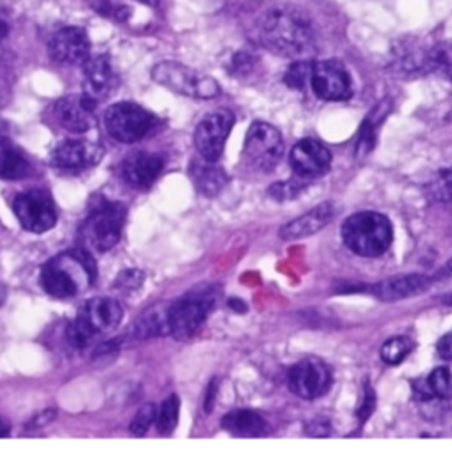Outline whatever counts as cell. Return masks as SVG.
I'll list each match as a JSON object with an SVG mask.
<instances>
[{
    "label": "cell",
    "instance_id": "obj_40",
    "mask_svg": "<svg viewBox=\"0 0 452 466\" xmlns=\"http://www.w3.org/2000/svg\"><path fill=\"white\" fill-rule=\"evenodd\" d=\"M375 400H376V396H375L373 389H371L369 385H365L364 400H362V406L358 408V419H360L362 422L371 415V411H373V408H375Z\"/></svg>",
    "mask_w": 452,
    "mask_h": 466
},
{
    "label": "cell",
    "instance_id": "obj_32",
    "mask_svg": "<svg viewBox=\"0 0 452 466\" xmlns=\"http://www.w3.org/2000/svg\"><path fill=\"white\" fill-rule=\"evenodd\" d=\"M178 420H180V398L172 394L163 400L157 413V428L160 434H170L176 430Z\"/></svg>",
    "mask_w": 452,
    "mask_h": 466
},
{
    "label": "cell",
    "instance_id": "obj_13",
    "mask_svg": "<svg viewBox=\"0 0 452 466\" xmlns=\"http://www.w3.org/2000/svg\"><path fill=\"white\" fill-rule=\"evenodd\" d=\"M98 101L91 96L73 95L54 105V117L59 127L73 134H86L97 127Z\"/></svg>",
    "mask_w": 452,
    "mask_h": 466
},
{
    "label": "cell",
    "instance_id": "obj_20",
    "mask_svg": "<svg viewBox=\"0 0 452 466\" xmlns=\"http://www.w3.org/2000/svg\"><path fill=\"white\" fill-rule=\"evenodd\" d=\"M114 89V69L108 56H91L84 63V93L99 103Z\"/></svg>",
    "mask_w": 452,
    "mask_h": 466
},
{
    "label": "cell",
    "instance_id": "obj_5",
    "mask_svg": "<svg viewBox=\"0 0 452 466\" xmlns=\"http://www.w3.org/2000/svg\"><path fill=\"white\" fill-rule=\"evenodd\" d=\"M217 300V291L213 288H197L180 300L170 303L169 321L170 333L178 340H189L194 337L202 323L208 319Z\"/></svg>",
    "mask_w": 452,
    "mask_h": 466
},
{
    "label": "cell",
    "instance_id": "obj_46",
    "mask_svg": "<svg viewBox=\"0 0 452 466\" xmlns=\"http://www.w3.org/2000/svg\"><path fill=\"white\" fill-rule=\"evenodd\" d=\"M446 275H452V259L446 267L442 268L440 273H438V277H446Z\"/></svg>",
    "mask_w": 452,
    "mask_h": 466
},
{
    "label": "cell",
    "instance_id": "obj_47",
    "mask_svg": "<svg viewBox=\"0 0 452 466\" xmlns=\"http://www.w3.org/2000/svg\"><path fill=\"white\" fill-rule=\"evenodd\" d=\"M142 4H148V5H159V0H140Z\"/></svg>",
    "mask_w": 452,
    "mask_h": 466
},
{
    "label": "cell",
    "instance_id": "obj_39",
    "mask_svg": "<svg viewBox=\"0 0 452 466\" xmlns=\"http://www.w3.org/2000/svg\"><path fill=\"white\" fill-rule=\"evenodd\" d=\"M254 67V57L251 54L240 52L232 57V73H249Z\"/></svg>",
    "mask_w": 452,
    "mask_h": 466
},
{
    "label": "cell",
    "instance_id": "obj_11",
    "mask_svg": "<svg viewBox=\"0 0 452 466\" xmlns=\"http://www.w3.org/2000/svg\"><path fill=\"white\" fill-rule=\"evenodd\" d=\"M332 385V370L322 359L305 357L290 370V389L302 400H313L324 396Z\"/></svg>",
    "mask_w": 452,
    "mask_h": 466
},
{
    "label": "cell",
    "instance_id": "obj_15",
    "mask_svg": "<svg viewBox=\"0 0 452 466\" xmlns=\"http://www.w3.org/2000/svg\"><path fill=\"white\" fill-rule=\"evenodd\" d=\"M332 155L320 140L302 138L298 140L290 155V166L300 177H320L328 172Z\"/></svg>",
    "mask_w": 452,
    "mask_h": 466
},
{
    "label": "cell",
    "instance_id": "obj_31",
    "mask_svg": "<svg viewBox=\"0 0 452 466\" xmlns=\"http://www.w3.org/2000/svg\"><path fill=\"white\" fill-rule=\"evenodd\" d=\"M431 396L440 400L452 398V367H438L426 380Z\"/></svg>",
    "mask_w": 452,
    "mask_h": 466
},
{
    "label": "cell",
    "instance_id": "obj_37",
    "mask_svg": "<svg viewBox=\"0 0 452 466\" xmlns=\"http://www.w3.org/2000/svg\"><path fill=\"white\" fill-rule=\"evenodd\" d=\"M144 284V273L137 268L123 269L116 279V288L123 291H133L139 289Z\"/></svg>",
    "mask_w": 452,
    "mask_h": 466
},
{
    "label": "cell",
    "instance_id": "obj_36",
    "mask_svg": "<svg viewBox=\"0 0 452 466\" xmlns=\"http://www.w3.org/2000/svg\"><path fill=\"white\" fill-rule=\"evenodd\" d=\"M95 339V335L89 332L78 319H75L69 327H67V340L73 348L77 350H84L86 346H89V342Z\"/></svg>",
    "mask_w": 452,
    "mask_h": 466
},
{
    "label": "cell",
    "instance_id": "obj_12",
    "mask_svg": "<svg viewBox=\"0 0 452 466\" xmlns=\"http://www.w3.org/2000/svg\"><path fill=\"white\" fill-rule=\"evenodd\" d=\"M311 86L314 95L324 101L348 100L354 93L350 73L339 61H320L313 65Z\"/></svg>",
    "mask_w": 452,
    "mask_h": 466
},
{
    "label": "cell",
    "instance_id": "obj_30",
    "mask_svg": "<svg viewBox=\"0 0 452 466\" xmlns=\"http://www.w3.org/2000/svg\"><path fill=\"white\" fill-rule=\"evenodd\" d=\"M429 71L438 73L452 82V39L429 50Z\"/></svg>",
    "mask_w": 452,
    "mask_h": 466
},
{
    "label": "cell",
    "instance_id": "obj_22",
    "mask_svg": "<svg viewBox=\"0 0 452 466\" xmlns=\"http://www.w3.org/2000/svg\"><path fill=\"white\" fill-rule=\"evenodd\" d=\"M388 69L397 76H412L429 71V50H422L416 41H399L392 50Z\"/></svg>",
    "mask_w": 452,
    "mask_h": 466
},
{
    "label": "cell",
    "instance_id": "obj_16",
    "mask_svg": "<svg viewBox=\"0 0 452 466\" xmlns=\"http://www.w3.org/2000/svg\"><path fill=\"white\" fill-rule=\"evenodd\" d=\"M103 146L93 140H65L52 153V166L63 170H86L101 162Z\"/></svg>",
    "mask_w": 452,
    "mask_h": 466
},
{
    "label": "cell",
    "instance_id": "obj_23",
    "mask_svg": "<svg viewBox=\"0 0 452 466\" xmlns=\"http://www.w3.org/2000/svg\"><path fill=\"white\" fill-rule=\"evenodd\" d=\"M169 310L170 303H157L144 310L137 321L133 323V337L139 340L162 337L170 333V321H169Z\"/></svg>",
    "mask_w": 452,
    "mask_h": 466
},
{
    "label": "cell",
    "instance_id": "obj_41",
    "mask_svg": "<svg viewBox=\"0 0 452 466\" xmlns=\"http://www.w3.org/2000/svg\"><path fill=\"white\" fill-rule=\"evenodd\" d=\"M437 351H438V355H440L444 360L452 362V332L446 333V335L438 340Z\"/></svg>",
    "mask_w": 452,
    "mask_h": 466
},
{
    "label": "cell",
    "instance_id": "obj_33",
    "mask_svg": "<svg viewBox=\"0 0 452 466\" xmlns=\"http://www.w3.org/2000/svg\"><path fill=\"white\" fill-rule=\"evenodd\" d=\"M157 413H159V410H157L155 404H151V402L144 404V406L137 411V415L133 417V420H131V426H129L131 434H135V436H144V434L148 433V430L157 422Z\"/></svg>",
    "mask_w": 452,
    "mask_h": 466
},
{
    "label": "cell",
    "instance_id": "obj_2",
    "mask_svg": "<svg viewBox=\"0 0 452 466\" xmlns=\"http://www.w3.org/2000/svg\"><path fill=\"white\" fill-rule=\"evenodd\" d=\"M97 279V263L89 252L78 248L61 254L41 269V288L54 299H73Z\"/></svg>",
    "mask_w": 452,
    "mask_h": 466
},
{
    "label": "cell",
    "instance_id": "obj_35",
    "mask_svg": "<svg viewBox=\"0 0 452 466\" xmlns=\"http://www.w3.org/2000/svg\"><path fill=\"white\" fill-rule=\"evenodd\" d=\"M303 190V185L300 181H281L270 187V196L275 200H290L298 198Z\"/></svg>",
    "mask_w": 452,
    "mask_h": 466
},
{
    "label": "cell",
    "instance_id": "obj_42",
    "mask_svg": "<svg viewBox=\"0 0 452 466\" xmlns=\"http://www.w3.org/2000/svg\"><path fill=\"white\" fill-rule=\"evenodd\" d=\"M324 428H330L328 422L324 419H316V420H313L307 426V433L311 434V436H326V434H330L328 431H324Z\"/></svg>",
    "mask_w": 452,
    "mask_h": 466
},
{
    "label": "cell",
    "instance_id": "obj_10",
    "mask_svg": "<svg viewBox=\"0 0 452 466\" xmlns=\"http://www.w3.org/2000/svg\"><path fill=\"white\" fill-rule=\"evenodd\" d=\"M15 215L22 228L29 233H46L57 224V209L54 199L43 190H31L15 199Z\"/></svg>",
    "mask_w": 452,
    "mask_h": 466
},
{
    "label": "cell",
    "instance_id": "obj_3",
    "mask_svg": "<svg viewBox=\"0 0 452 466\" xmlns=\"http://www.w3.org/2000/svg\"><path fill=\"white\" fill-rule=\"evenodd\" d=\"M344 245L362 258H378L392 243V224L376 211H360L343 224Z\"/></svg>",
    "mask_w": 452,
    "mask_h": 466
},
{
    "label": "cell",
    "instance_id": "obj_26",
    "mask_svg": "<svg viewBox=\"0 0 452 466\" xmlns=\"http://www.w3.org/2000/svg\"><path fill=\"white\" fill-rule=\"evenodd\" d=\"M190 177L194 179L197 190L208 198L217 196L227 183L226 172L202 158L190 164Z\"/></svg>",
    "mask_w": 452,
    "mask_h": 466
},
{
    "label": "cell",
    "instance_id": "obj_24",
    "mask_svg": "<svg viewBox=\"0 0 452 466\" xmlns=\"http://www.w3.org/2000/svg\"><path fill=\"white\" fill-rule=\"evenodd\" d=\"M227 433L243 438H258L268 433V424L262 415L254 410H232L222 419Z\"/></svg>",
    "mask_w": 452,
    "mask_h": 466
},
{
    "label": "cell",
    "instance_id": "obj_28",
    "mask_svg": "<svg viewBox=\"0 0 452 466\" xmlns=\"http://www.w3.org/2000/svg\"><path fill=\"white\" fill-rule=\"evenodd\" d=\"M427 199L435 202H451L452 200V168H440L433 179L426 185Z\"/></svg>",
    "mask_w": 452,
    "mask_h": 466
},
{
    "label": "cell",
    "instance_id": "obj_4",
    "mask_svg": "<svg viewBox=\"0 0 452 466\" xmlns=\"http://www.w3.org/2000/svg\"><path fill=\"white\" fill-rule=\"evenodd\" d=\"M153 80L181 96L194 100H211L221 95V86L215 78L172 61H163L153 67Z\"/></svg>",
    "mask_w": 452,
    "mask_h": 466
},
{
    "label": "cell",
    "instance_id": "obj_18",
    "mask_svg": "<svg viewBox=\"0 0 452 466\" xmlns=\"http://www.w3.org/2000/svg\"><path fill=\"white\" fill-rule=\"evenodd\" d=\"M77 319L97 337L98 333L114 330L121 323L123 307L114 299H95L82 307Z\"/></svg>",
    "mask_w": 452,
    "mask_h": 466
},
{
    "label": "cell",
    "instance_id": "obj_1",
    "mask_svg": "<svg viewBox=\"0 0 452 466\" xmlns=\"http://www.w3.org/2000/svg\"><path fill=\"white\" fill-rule=\"evenodd\" d=\"M264 48L282 57H302L316 50V33L309 18L290 5L268 9L258 25Z\"/></svg>",
    "mask_w": 452,
    "mask_h": 466
},
{
    "label": "cell",
    "instance_id": "obj_6",
    "mask_svg": "<svg viewBox=\"0 0 452 466\" xmlns=\"http://www.w3.org/2000/svg\"><path fill=\"white\" fill-rule=\"evenodd\" d=\"M157 127L159 119L149 110L131 101L116 103L105 112L107 132L121 144L139 142L153 134Z\"/></svg>",
    "mask_w": 452,
    "mask_h": 466
},
{
    "label": "cell",
    "instance_id": "obj_38",
    "mask_svg": "<svg viewBox=\"0 0 452 466\" xmlns=\"http://www.w3.org/2000/svg\"><path fill=\"white\" fill-rule=\"evenodd\" d=\"M57 417V411L56 410H45V411H39L37 415H34L33 419L27 422V430H37V428H45L48 426L54 419Z\"/></svg>",
    "mask_w": 452,
    "mask_h": 466
},
{
    "label": "cell",
    "instance_id": "obj_45",
    "mask_svg": "<svg viewBox=\"0 0 452 466\" xmlns=\"http://www.w3.org/2000/svg\"><path fill=\"white\" fill-rule=\"evenodd\" d=\"M9 29H11V27H9V22H7V18L0 15V41H2V39H4L7 34H9Z\"/></svg>",
    "mask_w": 452,
    "mask_h": 466
},
{
    "label": "cell",
    "instance_id": "obj_44",
    "mask_svg": "<svg viewBox=\"0 0 452 466\" xmlns=\"http://www.w3.org/2000/svg\"><path fill=\"white\" fill-rule=\"evenodd\" d=\"M11 434V426L9 422L0 415V438H7Z\"/></svg>",
    "mask_w": 452,
    "mask_h": 466
},
{
    "label": "cell",
    "instance_id": "obj_21",
    "mask_svg": "<svg viewBox=\"0 0 452 466\" xmlns=\"http://www.w3.org/2000/svg\"><path fill=\"white\" fill-rule=\"evenodd\" d=\"M334 217H335V206L332 202H324V204L313 208L311 211H307L305 215L291 220L290 224H286L279 234L284 241L302 239V238L320 233L330 224V220Z\"/></svg>",
    "mask_w": 452,
    "mask_h": 466
},
{
    "label": "cell",
    "instance_id": "obj_14",
    "mask_svg": "<svg viewBox=\"0 0 452 466\" xmlns=\"http://www.w3.org/2000/svg\"><path fill=\"white\" fill-rule=\"evenodd\" d=\"M48 54L63 65H84L91 57L89 35L80 27H65L50 37Z\"/></svg>",
    "mask_w": 452,
    "mask_h": 466
},
{
    "label": "cell",
    "instance_id": "obj_19",
    "mask_svg": "<svg viewBox=\"0 0 452 466\" xmlns=\"http://www.w3.org/2000/svg\"><path fill=\"white\" fill-rule=\"evenodd\" d=\"M433 284V279L426 275H397L382 280L375 286V295L382 301L408 300L412 297L422 295Z\"/></svg>",
    "mask_w": 452,
    "mask_h": 466
},
{
    "label": "cell",
    "instance_id": "obj_8",
    "mask_svg": "<svg viewBox=\"0 0 452 466\" xmlns=\"http://www.w3.org/2000/svg\"><path fill=\"white\" fill-rule=\"evenodd\" d=\"M284 155L281 132L268 123H254L245 135L243 162L259 172H270L279 166Z\"/></svg>",
    "mask_w": 452,
    "mask_h": 466
},
{
    "label": "cell",
    "instance_id": "obj_27",
    "mask_svg": "<svg viewBox=\"0 0 452 466\" xmlns=\"http://www.w3.org/2000/svg\"><path fill=\"white\" fill-rule=\"evenodd\" d=\"M390 112V103L388 101H382L380 106H376L369 116L367 119L362 123L360 127V135H358V142H356V157L362 158L365 157L373 147H375V142H376V127L385 119Z\"/></svg>",
    "mask_w": 452,
    "mask_h": 466
},
{
    "label": "cell",
    "instance_id": "obj_43",
    "mask_svg": "<svg viewBox=\"0 0 452 466\" xmlns=\"http://www.w3.org/2000/svg\"><path fill=\"white\" fill-rule=\"evenodd\" d=\"M215 396H217V381L213 380V381L210 383V389H208V392H206V400H204V410H206V413H210V411H211L213 402H215Z\"/></svg>",
    "mask_w": 452,
    "mask_h": 466
},
{
    "label": "cell",
    "instance_id": "obj_48",
    "mask_svg": "<svg viewBox=\"0 0 452 466\" xmlns=\"http://www.w3.org/2000/svg\"><path fill=\"white\" fill-rule=\"evenodd\" d=\"M444 303H446V305H452V295H449V297H446V300H444Z\"/></svg>",
    "mask_w": 452,
    "mask_h": 466
},
{
    "label": "cell",
    "instance_id": "obj_7",
    "mask_svg": "<svg viewBox=\"0 0 452 466\" xmlns=\"http://www.w3.org/2000/svg\"><path fill=\"white\" fill-rule=\"evenodd\" d=\"M125 220L127 208L121 202L99 200L86 218L82 228L84 238L98 252H107L118 245Z\"/></svg>",
    "mask_w": 452,
    "mask_h": 466
},
{
    "label": "cell",
    "instance_id": "obj_17",
    "mask_svg": "<svg viewBox=\"0 0 452 466\" xmlns=\"http://www.w3.org/2000/svg\"><path fill=\"white\" fill-rule=\"evenodd\" d=\"M163 162L160 155L148 151H135L121 162L119 174L131 188L148 190L162 174Z\"/></svg>",
    "mask_w": 452,
    "mask_h": 466
},
{
    "label": "cell",
    "instance_id": "obj_29",
    "mask_svg": "<svg viewBox=\"0 0 452 466\" xmlns=\"http://www.w3.org/2000/svg\"><path fill=\"white\" fill-rule=\"evenodd\" d=\"M412 350H414V342L408 337L399 335V337L388 339L387 342L382 346L380 357L388 366H397L412 353Z\"/></svg>",
    "mask_w": 452,
    "mask_h": 466
},
{
    "label": "cell",
    "instance_id": "obj_25",
    "mask_svg": "<svg viewBox=\"0 0 452 466\" xmlns=\"http://www.w3.org/2000/svg\"><path fill=\"white\" fill-rule=\"evenodd\" d=\"M31 172L26 151L9 140H0V179H24Z\"/></svg>",
    "mask_w": 452,
    "mask_h": 466
},
{
    "label": "cell",
    "instance_id": "obj_9",
    "mask_svg": "<svg viewBox=\"0 0 452 466\" xmlns=\"http://www.w3.org/2000/svg\"><path fill=\"white\" fill-rule=\"evenodd\" d=\"M234 114L229 110H217L208 114L195 128L194 142L202 160L217 164L224 153L226 140L232 127Z\"/></svg>",
    "mask_w": 452,
    "mask_h": 466
},
{
    "label": "cell",
    "instance_id": "obj_34",
    "mask_svg": "<svg viewBox=\"0 0 452 466\" xmlns=\"http://www.w3.org/2000/svg\"><path fill=\"white\" fill-rule=\"evenodd\" d=\"M311 71H313V65L309 61H296L293 63L288 71H286V84L291 89H298L302 91L307 84V80H311Z\"/></svg>",
    "mask_w": 452,
    "mask_h": 466
}]
</instances>
